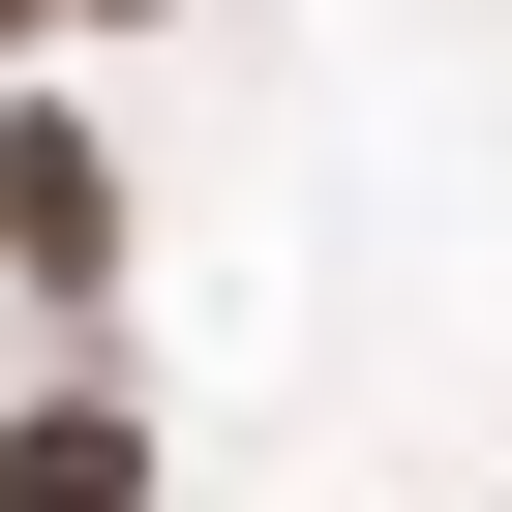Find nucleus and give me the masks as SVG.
I'll use <instances>...</instances> for the list:
<instances>
[{
  "mask_svg": "<svg viewBox=\"0 0 512 512\" xmlns=\"http://www.w3.org/2000/svg\"><path fill=\"white\" fill-rule=\"evenodd\" d=\"M61 31H151V0H61Z\"/></svg>",
  "mask_w": 512,
  "mask_h": 512,
  "instance_id": "obj_4",
  "label": "nucleus"
},
{
  "mask_svg": "<svg viewBox=\"0 0 512 512\" xmlns=\"http://www.w3.org/2000/svg\"><path fill=\"white\" fill-rule=\"evenodd\" d=\"M0 422H31V362H0Z\"/></svg>",
  "mask_w": 512,
  "mask_h": 512,
  "instance_id": "obj_5",
  "label": "nucleus"
},
{
  "mask_svg": "<svg viewBox=\"0 0 512 512\" xmlns=\"http://www.w3.org/2000/svg\"><path fill=\"white\" fill-rule=\"evenodd\" d=\"M31 31H61V0H0V61H31Z\"/></svg>",
  "mask_w": 512,
  "mask_h": 512,
  "instance_id": "obj_3",
  "label": "nucleus"
},
{
  "mask_svg": "<svg viewBox=\"0 0 512 512\" xmlns=\"http://www.w3.org/2000/svg\"><path fill=\"white\" fill-rule=\"evenodd\" d=\"M0 302H31V332H91L121 302V151L31 91V121H0Z\"/></svg>",
  "mask_w": 512,
  "mask_h": 512,
  "instance_id": "obj_1",
  "label": "nucleus"
},
{
  "mask_svg": "<svg viewBox=\"0 0 512 512\" xmlns=\"http://www.w3.org/2000/svg\"><path fill=\"white\" fill-rule=\"evenodd\" d=\"M0 512H151V422L121 392H31V422H0Z\"/></svg>",
  "mask_w": 512,
  "mask_h": 512,
  "instance_id": "obj_2",
  "label": "nucleus"
}]
</instances>
